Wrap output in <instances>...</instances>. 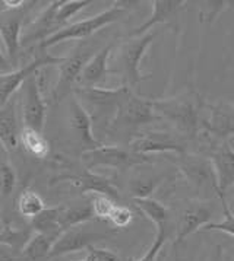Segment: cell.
Instances as JSON below:
<instances>
[{
	"label": "cell",
	"mask_w": 234,
	"mask_h": 261,
	"mask_svg": "<svg viewBox=\"0 0 234 261\" xmlns=\"http://www.w3.org/2000/svg\"><path fill=\"white\" fill-rule=\"evenodd\" d=\"M108 220L117 228H126L133 220V212L126 206H117L116 204L108 216Z\"/></svg>",
	"instance_id": "d6a6232c"
},
{
	"label": "cell",
	"mask_w": 234,
	"mask_h": 261,
	"mask_svg": "<svg viewBox=\"0 0 234 261\" xmlns=\"http://www.w3.org/2000/svg\"><path fill=\"white\" fill-rule=\"evenodd\" d=\"M126 12H128V6H125L123 2H114L108 9L100 12L96 16L75 22L71 25H64L59 31L49 35L45 40L40 42V50L45 51L50 47H54L60 42L71 41V40H85L94 32L100 31L101 28L122 19Z\"/></svg>",
	"instance_id": "7a4b0ae2"
},
{
	"label": "cell",
	"mask_w": 234,
	"mask_h": 261,
	"mask_svg": "<svg viewBox=\"0 0 234 261\" xmlns=\"http://www.w3.org/2000/svg\"><path fill=\"white\" fill-rule=\"evenodd\" d=\"M231 140H234V137H233V139H231Z\"/></svg>",
	"instance_id": "b9f144b4"
},
{
	"label": "cell",
	"mask_w": 234,
	"mask_h": 261,
	"mask_svg": "<svg viewBox=\"0 0 234 261\" xmlns=\"http://www.w3.org/2000/svg\"><path fill=\"white\" fill-rule=\"evenodd\" d=\"M111 235L113 232H97V230L84 229L81 226L66 229L54 242L52 252H50V258L88 250L89 247H94V244L97 242L108 240Z\"/></svg>",
	"instance_id": "9c48e42d"
},
{
	"label": "cell",
	"mask_w": 234,
	"mask_h": 261,
	"mask_svg": "<svg viewBox=\"0 0 234 261\" xmlns=\"http://www.w3.org/2000/svg\"><path fill=\"white\" fill-rule=\"evenodd\" d=\"M155 121H161V117L155 113L152 99L142 98L132 92L129 98L116 108V115L111 121V127L133 130L136 127Z\"/></svg>",
	"instance_id": "5b68a950"
},
{
	"label": "cell",
	"mask_w": 234,
	"mask_h": 261,
	"mask_svg": "<svg viewBox=\"0 0 234 261\" xmlns=\"http://www.w3.org/2000/svg\"><path fill=\"white\" fill-rule=\"evenodd\" d=\"M81 159L85 169H89V171L98 167L126 169V168L138 167L144 164H151V158L147 155L135 153L130 147L126 149L122 146H107V145L82 152Z\"/></svg>",
	"instance_id": "277c9868"
},
{
	"label": "cell",
	"mask_w": 234,
	"mask_h": 261,
	"mask_svg": "<svg viewBox=\"0 0 234 261\" xmlns=\"http://www.w3.org/2000/svg\"><path fill=\"white\" fill-rule=\"evenodd\" d=\"M179 156L180 159L177 161V167L191 186L196 188H205L208 186L215 191V194H218L217 178L209 159H202L199 156H183V155Z\"/></svg>",
	"instance_id": "4fadbf2b"
},
{
	"label": "cell",
	"mask_w": 234,
	"mask_h": 261,
	"mask_svg": "<svg viewBox=\"0 0 234 261\" xmlns=\"http://www.w3.org/2000/svg\"><path fill=\"white\" fill-rule=\"evenodd\" d=\"M89 203H91V206L94 209L97 219L108 220L111 210L116 206L114 200L107 197V196H103V194H91V201Z\"/></svg>",
	"instance_id": "1f68e13d"
},
{
	"label": "cell",
	"mask_w": 234,
	"mask_h": 261,
	"mask_svg": "<svg viewBox=\"0 0 234 261\" xmlns=\"http://www.w3.org/2000/svg\"><path fill=\"white\" fill-rule=\"evenodd\" d=\"M0 72H3V73H9V72H12L11 62H9L8 57L2 53V50H0Z\"/></svg>",
	"instance_id": "8d00e7d4"
},
{
	"label": "cell",
	"mask_w": 234,
	"mask_h": 261,
	"mask_svg": "<svg viewBox=\"0 0 234 261\" xmlns=\"http://www.w3.org/2000/svg\"><path fill=\"white\" fill-rule=\"evenodd\" d=\"M133 92L132 88H129L128 85H122L114 89H108V88H79L75 91V94L79 95L82 99H85L88 102L100 107H114L117 108L122 104L129 95Z\"/></svg>",
	"instance_id": "ffe728a7"
},
{
	"label": "cell",
	"mask_w": 234,
	"mask_h": 261,
	"mask_svg": "<svg viewBox=\"0 0 234 261\" xmlns=\"http://www.w3.org/2000/svg\"><path fill=\"white\" fill-rule=\"evenodd\" d=\"M60 213L62 206L59 207H45V209L32 218L30 222V228L34 233H49V235H62V226H60Z\"/></svg>",
	"instance_id": "603a6c76"
},
{
	"label": "cell",
	"mask_w": 234,
	"mask_h": 261,
	"mask_svg": "<svg viewBox=\"0 0 234 261\" xmlns=\"http://www.w3.org/2000/svg\"><path fill=\"white\" fill-rule=\"evenodd\" d=\"M66 57H54L47 51L41 50L38 56L30 62L28 64L22 66L16 70H12L9 73H0V107L6 104L12 96H15V92L24 86V84L31 77L32 74L38 73L45 66L53 64H62Z\"/></svg>",
	"instance_id": "8992f818"
},
{
	"label": "cell",
	"mask_w": 234,
	"mask_h": 261,
	"mask_svg": "<svg viewBox=\"0 0 234 261\" xmlns=\"http://www.w3.org/2000/svg\"><path fill=\"white\" fill-rule=\"evenodd\" d=\"M94 54L88 48H76L74 54L67 56L64 62L60 64V72H59V79L57 84L54 85L53 92H52V99L54 102L60 101L63 96L72 91V86L76 81H79V76L82 73L85 64Z\"/></svg>",
	"instance_id": "30bf717a"
},
{
	"label": "cell",
	"mask_w": 234,
	"mask_h": 261,
	"mask_svg": "<svg viewBox=\"0 0 234 261\" xmlns=\"http://www.w3.org/2000/svg\"><path fill=\"white\" fill-rule=\"evenodd\" d=\"M92 2L89 0H66L62 2L59 11L56 13V25L57 28H63V25L69 21L71 18H74L75 15L79 11L85 9L86 6H89Z\"/></svg>",
	"instance_id": "f546056e"
},
{
	"label": "cell",
	"mask_w": 234,
	"mask_h": 261,
	"mask_svg": "<svg viewBox=\"0 0 234 261\" xmlns=\"http://www.w3.org/2000/svg\"><path fill=\"white\" fill-rule=\"evenodd\" d=\"M82 261H86V258H84V260H82Z\"/></svg>",
	"instance_id": "60d3db41"
},
{
	"label": "cell",
	"mask_w": 234,
	"mask_h": 261,
	"mask_svg": "<svg viewBox=\"0 0 234 261\" xmlns=\"http://www.w3.org/2000/svg\"><path fill=\"white\" fill-rule=\"evenodd\" d=\"M129 147L139 155L149 153H186V137L181 135H174L170 132H145L144 135L136 136Z\"/></svg>",
	"instance_id": "52a82bcc"
},
{
	"label": "cell",
	"mask_w": 234,
	"mask_h": 261,
	"mask_svg": "<svg viewBox=\"0 0 234 261\" xmlns=\"http://www.w3.org/2000/svg\"><path fill=\"white\" fill-rule=\"evenodd\" d=\"M208 110V118L202 120V128L211 136L228 140L234 137V104L218 102V104H205Z\"/></svg>",
	"instance_id": "7c38bea8"
},
{
	"label": "cell",
	"mask_w": 234,
	"mask_h": 261,
	"mask_svg": "<svg viewBox=\"0 0 234 261\" xmlns=\"http://www.w3.org/2000/svg\"><path fill=\"white\" fill-rule=\"evenodd\" d=\"M133 206L144 213L155 226L157 229L160 228H166L167 223V218H169V212L166 209V206L158 201L157 199L152 197H145V199H132Z\"/></svg>",
	"instance_id": "cb8c5ba5"
},
{
	"label": "cell",
	"mask_w": 234,
	"mask_h": 261,
	"mask_svg": "<svg viewBox=\"0 0 234 261\" xmlns=\"http://www.w3.org/2000/svg\"><path fill=\"white\" fill-rule=\"evenodd\" d=\"M16 186V172L11 164L0 158V196L9 197Z\"/></svg>",
	"instance_id": "4dcf8cb0"
},
{
	"label": "cell",
	"mask_w": 234,
	"mask_h": 261,
	"mask_svg": "<svg viewBox=\"0 0 234 261\" xmlns=\"http://www.w3.org/2000/svg\"><path fill=\"white\" fill-rule=\"evenodd\" d=\"M57 238V235L34 233L21 251L22 261H44L45 258H50V252Z\"/></svg>",
	"instance_id": "7402d4cb"
},
{
	"label": "cell",
	"mask_w": 234,
	"mask_h": 261,
	"mask_svg": "<svg viewBox=\"0 0 234 261\" xmlns=\"http://www.w3.org/2000/svg\"><path fill=\"white\" fill-rule=\"evenodd\" d=\"M217 196H218V199L221 201L224 219L221 222H215V223L211 222V223H208L206 226H203L202 230H218V232H224V233H227V235H230V237L234 238V213L231 212L227 200H225V194L218 193Z\"/></svg>",
	"instance_id": "f1b7e54d"
},
{
	"label": "cell",
	"mask_w": 234,
	"mask_h": 261,
	"mask_svg": "<svg viewBox=\"0 0 234 261\" xmlns=\"http://www.w3.org/2000/svg\"><path fill=\"white\" fill-rule=\"evenodd\" d=\"M44 209H45V206H44L43 199L35 191L27 190V191H24L19 196L18 210H19V213H21L22 216L32 219L37 215H40Z\"/></svg>",
	"instance_id": "83f0119b"
},
{
	"label": "cell",
	"mask_w": 234,
	"mask_h": 261,
	"mask_svg": "<svg viewBox=\"0 0 234 261\" xmlns=\"http://www.w3.org/2000/svg\"><path fill=\"white\" fill-rule=\"evenodd\" d=\"M167 240V232H166V228H160L157 229V235H155V240L152 242V245L149 247V250L136 261H155L158 252L162 250V245Z\"/></svg>",
	"instance_id": "836d02e7"
},
{
	"label": "cell",
	"mask_w": 234,
	"mask_h": 261,
	"mask_svg": "<svg viewBox=\"0 0 234 261\" xmlns=\"http://www.w3.org/2000/svg\"><path fill=\"white\" fill-rule=\"evenodd\" d=\"M111 50L113 44H108L88 60L79 76V84L82 85L81 88H97V85L106 81L108 74L114 73V70L108 69V57L111 54Z\"/></svg>",
	"instance_id": "ac0fdd59"
},
{
	"label": "cell",
	"mask_w": 234,
	"mask_h": 261,
	"mask_svg": "<svg viewBox=\"0 0 234 261\" xmlns=\"http://www.w3.org/2000/svg\"><path fill=\"white\" fill-rule=\"evenodd\" d=\"M54 182H71L82 194L91 193V194H103V196H107V197L113 200L120 199L119 190H117L116 186L113 184V181L110 178L96 174V172H92L89 169H84L79 174L59 175V177L53 179V184Z\"/></svg>",
	"instance_id": "8fae6325"
},
{
	"label": "cell",
	"mask_w": 234,
	"mask_h": 261,
	"mask_svg": "<svg viewBox=\"0 0 234 261\" xmlns=\"http://www.w3.org/2000/svg\"><path fill=\"white\" fill-rule=\"evenodd\" d=\"M209 161L213 164L218 193L225 194L228 188H234V149L228 140H223L213 147Z\"/></svg>",
	"instance_id": "5bb4252c"
},
{
	"label": "cell",
	"mask_w": 234,
	"mask_h": 261,
	"mask_svg": "<svg viewBox=\"0 0 234 261\" xmlns=\"http://www.w3.org/2000/svg\"><path fill=\"white\" fill-rule=\"evenodd\" d=\"M3 228H5V225H3V223H2V220H0V232L3 230Z\"/></svg>",
	"instance_id": "ab89813d"
},
{
	"label": "cell",
	"mask_w": 234,
	"mask_h": 261,
	"mask_svg": "<svg viewBox=\"0 0 234 261\" xmlns=\"http://www.w3.org/2000/svg\"><path fill=\"white\" fill-rule=\"evenodd\" d=\"M16 110V96H12L6 104L0 107V143L8 153H12L18 149L21 139Z\"/></svg>",
	"instance_id": "e0dca14e"
},
{
	"label": "cell",
	"mask_w": 234,
	"mask_h": 261,
	"mask_svg": "<svg viewBox=\"0 0 234 261\" xmlns=\"http://www.w3.org/2000/svg\"><path fill=\"white\" fill-rule=\"evenodd\" d=\"M86 252V261H120V257L116 252L104 248H96V247H89Z\"/></svg>",
	"instance_id": "e575fe53"
},
{
	"label": "cell",
	"mask_w": 234,
	"mask_h": 261,
	"mask_svg": "<svg viewBox=\"0 0 234 261\" xmlns=\"http://www.w3.org/2000/svg\"><path fill=\"white\" fill-rule=\"evenodd\" d=\"M0 261H22L21 251L15 250L8 244L0 242Z\"/></svg>",
	"instance_id": "d590c367"
},
{
	"label": "cell",
	"mask_w": 234,
	"mask_h": 261,
	"mask_svg": "<svg viewBox=\"0 0 234 261\" xmlns=\"http://www.w3.org/2000/svg\"><path fill=\"white\" fill-rule=\"evenodd\" d=\"M155 113L161 120H167L183 137H195L202 128L201 111L205 102L195 92L171 98L152 99Z\"/></svg>",
	"instance_id": "6da1fadb"
},
{
	"label": "cell",
	"mask_w": 234,
	"mask_h": 261,
	"mask_svg": "<svg viewBox=\"0 0 234 261\" xmlns=\"http://www.w3.org/2000/svg\"><path fill=\"white\" fill-rule=\"evenodd\" d=\"M38 73L32 74L22 86V121L27 128L43 133L47 105L38 82Z\"/></svg>",
	"instance_id": "ba28073f"
},
{
	"label": "cell",
	"mask_w": 234,
	"mask_h": 261,
	"mask_svg": "<svg viewBox=\"0 0 234 261\" xmlns=\"http://www.w3.org/2000/svg\"><path fill=\"white\" fill-rule=\"evenodd\" d=\"M213 218V209L209 204L198 201V203H191L186 209L181 212L180 220L177 225V235H176V244H180L189 235L195 233L196 230L202 229Z\"/></svg>",
	"instance_id": "2e32d148"
},
{
	"label": "cell",
	"mask_w": 234,
	"mask_h": 261,
	"mask_svg": "<svg viewBox=\"0 0 234 261\" xmlns=\"http://www.w3.org/2000/svg\"><path fill=\"white\" fill-rule=\"evenodd\" d=\"M3 5H6L9 9H18V8H21V6H25V5H28V2H24V0H18V2H3Z\"/></svg>",
	"instance_id": "74e56055"
},
{
	"label": "cell",
	"mask_w": 234,
	"mask_h": 261,
	"mask_svg": "<svg viewBox=\"0 0 234 261\" xmlns=\"http://www.w3.org/2000/svg\"><path fill=\"white\" fill-rule=\"evenodd\" d=\"M166 260V252L161 250L160 252H158V255H157V258H155V261H164Z\"/></svg>",
	"instance_id": "f35d334b"
},
{
	"label": "cell",
	"mask_w": 234,
	"mask_h": 261,
	"mask_svg": "<svg viewBox=\"0 0 234 261\" xmlns=\"http://www.w3.org/2000/svg\"><path fill=\"white\" fill-rule=\"evenodd\" d=\"M157 32H148L136 38H132L125 42L119 50V62L120 70L119 73L123 74V79L129 88L138 86L141 82L151 79L152 74H144L141 70V62L145 57L152 41L155 40Z\"/></svg>",
	"instance_id": "3957f363"
},
{
	"label": "cell",
	"mask_w": 234,
	"mask_h": 261,
	"mask_svg": "<svg viewBox=\"0 0 234 261\" xmlns=\"http://www.w3.org/2000/svg\"><path fill=\"white\" fill-rule=\"evenodd\" d=\"M21 142L24 149L35 158H45L50 152V145L43 136V133L24 127L21 132Z\"/></svg>",
	"instance_id": "484cf974"
},
{
	"label": "cell",
	"mask_w": 234,
	"mask_h": 261,
	"mask_svg": "<svg viewBox=\"0 0 234 261\" xmlns=\"http://www.w3.org/2000/svg\"><path fill=\"white\" fill-rule=\"evenodd\" d=\"M96 219V213L91 206V203H86L82 206H72V207H63L60 213V226L63 232L75 226H81L89 220Z\"/></svg>",
	"instance_id": "d4e9b609"
},
{
	"label": "cell",
	"mask_w": 234,
	"mask_h": 261,
	"mask_svg": "<svg viewBox=\"0 0 234 261\" xmlns=\"http://www.w3.org/2000/svg\"><path fill=\"white\" fill-rule=\"evenodd\" d=\"M151 5H152V15L144 23H141L139 27H136L130 32L132 38L145 35L155 25L173 19L184 8L186 2H183V0H154V2H151Z\"/></svg>",
	"instance_id": "d6986e66"
},
{
	"label": "cell",
	"mask_w": 234,
	"mask_h": 261,
	"mask_svg": "<svg viewBox=\"0 0 234 261\" xmlns=\"http://www.w3.org/2000/svg\"><path fill=\"white\" fill-rule=\"evenodd\" d=\"M22 21L19 16H12L9 19L0 22V38L5 45V56L13 63L21 47Z\"/></svg>",
	"instance_id": "44dd1931"
},
{
	"label": "cell",
	"mask_w": 234,
	"mask_h": 261,
	"mask_svg": "<svg viewBox=\"0 0 234 261\" xmlns=\"http://www.w3.org/2000/svg\"><path fill=\"white\" fill-rule=\"evenodd\" d=\"M69 111H71V117H69L71 128L74 132L76 140L79 142V145L84 147V152L103 146V143L94 137L91 115L88 114V111L84 108V105L79 102L78 98H72L69 104Z\"/></svg>",
	"instance_id": "9a60e30c"
},
{
	"label": "cell",
	"mask_w": 234,
	"mask_h": 261,
	"mask_svg": "<svg viewBox=\"0 0 234 261\" xmlns=\"http://www.w3.org/2000/svg\"><path fill=\"white\" fill-rule=\"evenodd\" d=\"M161 182V178L151 177V175H138L135 178H130L129 181V190L132 194V199H145L151 197V194L158 188Z\"/></svg>",
	"instance_id": "4316f807"
}]
</instances>
